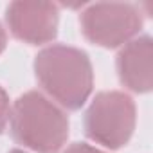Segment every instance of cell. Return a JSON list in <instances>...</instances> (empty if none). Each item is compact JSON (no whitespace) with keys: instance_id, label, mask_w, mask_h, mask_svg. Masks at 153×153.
Here are the masks:
<instances>
[{"instance_id":"1","label":"cell","mask_w":153,"mask_h":153,"mask_svg":"<svg viewBox=\"0 0 153 153\" xmlns=\"http://www.w3.org/2000/svg\"><path fill=\"white\" fill-rule=\"evenodd\" d=\"M33 67L38 85L59 108L74 112L88 101L94 88V68L85 51L52 43L36 54Z\"/></svg>"},{"instance_id":"6","label":"cell","mask_w":153,"mask_h":153,"mask_svg":"<svg viewBox=\"0 0 153 153\" xmlns=\"http://www.w3.org/2000/svg\"><path fill=\"white\" fill-rule=\"evenodd\" d=\"M117 76L124 88L148 94L153 88V42L148 34L135 36L117 54Z\"/></svg>"},{"instance_id":"3","label":"cell","mask_w":153,"mask_h":153,"mask_svg":"<svg viewBox=\"0 0 153 153\" xmlns=\"http://www.w3.org/2000/svg\"><path fill=\"white\" fill-rule=\"evenodd\" d=\"M137 124L133 99L121 90L99 92L88 105L83 119L85 135L105 149H119L128 144Z\"/></svg>"},{"instance_id":"2","label":"cell","mask_w":153,"mask_h":153,"mask_svg":"<svg viewBox=\"0 0 153 153\" xmlns=\"http://www.w3.org/2000/svg\"><path fill=\"white\" fill-rule=\"evenodd\" d=\"M9 130L18 144L34 153H58L67 144L70 123L45 94L29 90L11 105Z\"/></svg>"},{"instance_id":"4","label":"cell","mask_w":153,"mask_h":153,"mask_svg":"<svg viewBox=\"0 0 153 153\" xmlns=\"http://www.w3.org/2000/svg\"><path fill=\"white\" fill-rule=\"evenodd\" d=\"M83 36L105 49H117L133 40L142 27L140 7L128 2H96L79 16Z\"/></svg>"},{"instance_id":"9","label":"cell","mask_w":153,"mask_h":153,"mask_svg":"<svg viewBox=\"0 0 153 153\" xmlns=\"http://www.w3.org/2000/svg\"><path fill=\"white\" fill-rule=\"evenodd\" d=\"M6 43H7V34H6V29L2 27V24H0V54L4 52Z\"/></svg>"},{"instance_id":"10","label":"cell","mask_w":153,"mask_h":153,"mask_svg":"<svg viewBox=\"0 0 153 153\" xmlns=\"http://www.w3.org/2000/svg\"><path fill=\"white\" fill-rule=\"evenodd\" d=\"M9 153H27V151H24V149H11Z\"/></svg>"},{"instance_id":"7","label":"cell","mask_w":153,"mask_h":153,"mask_svg":"<svg viewBox=\"0 0 153 153\" xmlns=\"http://www.w3.org/2000/svg\"><path fill=\"white\" fill-rule=\"evenodd\" d=\"M9 114H11V103L7 92L0 87V133H4L9 123Z\"/></svg>"},{"instance_id":"5","label":"cell","mask_w":153,"mask_h":153,"mask_svg":"<svg viewBox=\"0 0 153 153\" xmlns=\"http://www.w3.org/2000/svg\"><path fill=\"white\" fill-rule=\"evenodd\" d=\"M59 13L52 2H11L6 9V24L9 33L29 45L51 43L58 34Z\"/></svg>"},{"instance_id":"8","label":"cell","mask_w":153,"mask_h":153,"mask_svg":"<svg viewBox=\"0 0 153 153\" xmlns=\"http://www.w3.org/2000/svg\"><path fill=\"white\" fill-rule=\"evenodd\" d=\"M61 153H106L92 144H87V142H74L70 146H67Z\"/></svg>"}]
</instances>
